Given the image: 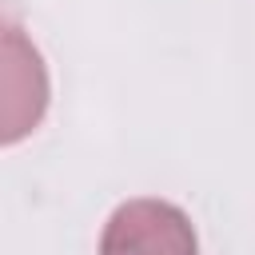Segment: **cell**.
I'll list each match as a JSON object with an SVG mask.
<instances>
[{
    "label": "cell",
    "instance_id": "obj_1",
    "mask_svg": "<svg viewBox=\"0 0 255 255\" xmlns=\"http://www.w3.org/2000/svg\"><path fill=\"white\" fill-rule=\"evenodd\" d=\"M100 255H199L191 219L163 199H128L112 211Z\"/></svg>",
    "mask_w": 255,
    "mask_h": 255
},
{
    "label": "cell",
    "instance_id": "obj_2",
    "mask_svg": "<svg viewBox=\"0 0 255 255\" xmlns=\"http://www.w3.org/2000/svg\"><path fill=\"white\" fill-rule=\"evenodd\" d=\"M48 100V84H44V68L36 48L24 44L20 28H8L4 36V143L20 139L28 128H36L40 112Z\"/></svg>",
    "mask_w": 255,
    "mask_h": 255
}]
</instances>
